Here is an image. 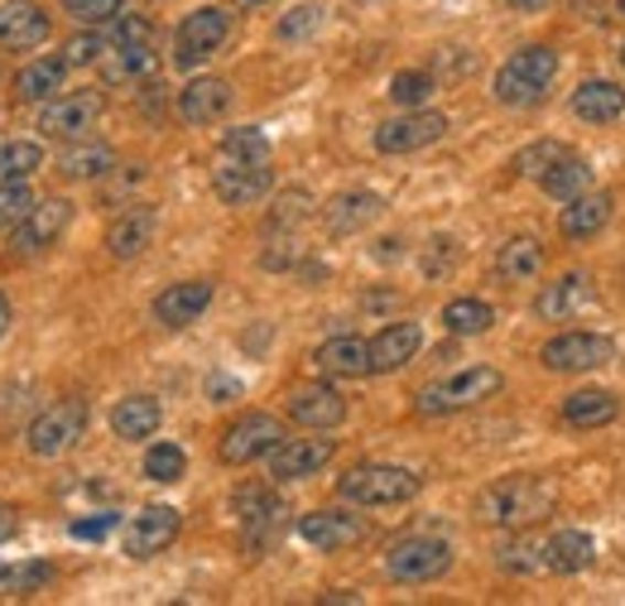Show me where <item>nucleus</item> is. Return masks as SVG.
<instances>
[{
    "label": "nucleus",
    "mask_w": 625,
    "mask_h": 606,
    "mask_svg": "<svg viewBox=\"0 0 625 606\" xmlns=\"http://www.w3.org/2000/svg\"><path fill=\"white\" fill-rule=\"evenodd\" d=\"M10 318H15V309H10V299L0 294V337H6V327H10Z\"/></svg>",
    "instance_id": "6e6d98bb"
},
{
    "label": "nucleus",
    "mask_w": 625,
    "mask_h": 606,
    "mask_svg": "<svg viewBox=\"0 0 625 606\" xmlns=\"http://www.w3.org/2000/svg\"><path fill=\"white\" fill-rule=\"evenodd\" d=\"M491 323H496V313H491V303H482V299H452L443 309V327L452 337H476V333H486Z\"/></svg>",
    "instance_id": "4c0bfd02"
},
{
    "label": "nucleus",
    "mask_w": 625,
    "mask_h": 606,
    "mask_svg": "<svg viewBox=\"0 0 625 606\" xmlns=\"http://www.w3.org/2000/svg\"><path fill=\"white\" fill-rule=\"evenodd\" d=\"M500 569L505 573H535V569H543V549L525 544V539H515V544L500 549Z\"/></svg>",
    "instance_id": "09e8293b"
},
{
    "label": "nucleus",
    "mask_w": 625,
    "mask_h": 606,
    "mask_svg": "<svg viewBox=\"0 0 625 606\" xmlns=\"http://www.w3.org/2000/svg\"><path fill=\"white\" fill-rule=\"evenodd\" d=\"M621 15H625V0H621Z\"/></svg>",
    "instance_id": "bf43d9fd"
},
{
    "label": "nucleus",
    "mask_w": 625,
    "mask_h": 606,
    "mask_svg": "<svg viewBox=\"0 0 625 606\" xmlns=\"http://www.w3.org/2000/svg\"><path fill=\"white\" fill-rule=\"evenodd\" d=\"M299 539L323 553H337V549H352L366 539V520L356 516H342V510H313V516L299 520Z\"/></svg>",
    "instance_id": "2eb2a0df"
},
{
    "label": "nucleus",
    "mask_w": 625,
    "mask_h": 606,
    "mask_svg": "<svg viewBox=\"0 0 625 606\" xmlns=\"http://www.w3.org/2000/svg\"><path fill=\"white\" fill-rule=\"evenodd\" d=\"M207 400H212V404L241 400V380H231V376H207Z\"/></svg>",
    "instance_id": "864d4df0"
},
{
    "label": "nucleus",
    "mask_w": 625,
    "mask_h": 606,
    "mask_svg": "<svg viewBox=\"0 0 625 606\" xmlns=\"http://www.w3.org/2000/svg\"><path fill=\"white\" fill-rule=\"evenodd\" d=\"M126 0H63V10L77 20V24H111L121 15Z\"/></svg>",
    "instance_id": "49530a36"
},
{
    "label": "nucleus",
    "mask_w": 625,
    "mask_h": 606,
    "mask_svg": "<svg viewBox=\"0 0 625 606\" xmlns=\"http://www.w3.org/2000/svg\"><path fill=\"white\" fill-rule=\"evenodd\" d=\"M611 193H578L573 203L563 207V217H558V231L568 236V241H588L611 221Z\"/></svg>",
    "instance_id": "5701e85b"
},
{
    "label": "nucleus",
    "mask_w": 625,
    "mask_h": 606,
    "mask_svg": "<svg viewBox=\"0 0 625 606\" xmlns=\"http://www.w3.org/2000/svg\"><path fill=\"white\" fill-rule=\"evenodd\" d=\"M505 6H515V10H543L549 0H505Z\"/></svg>",
    "instance_id": "4d7b16f0"
},
{
    "label": "nucleus",
    "mask_w": 625,
    "mask_h": 606,
    "mask_svg": "<svg viewBox=\"0 0 625 606\" xmlns=\"http://www.w3.org/2000/svg\"><path fill=\"white\" fill-rule=\"evenodd\" d=\"M226 107H231V83H222V77H193V83L179 91V116L188 126L222 121Z\"/></svg>",
    "instance_id": "aec40b11"
},
{
    "label": "nucleus",
    "mask_w": 625,
    "mask_h": 606,
    "mask_svg": "<svg viewBox=\"0 0 625 606\" xmlns=\"http://www.w3.org/2000/svg\"><path fill=\"white\" fill-rule=\"evenodd\" d=\"M34 207V193L30 183H0V231H10L15 221Z\"/></svg>",
    "instance_id": "a18cd8bd"
},
{
    "label": "nucleus",
    "mask_w": 625,
    "mask_h": 606,
    "mask_svg": "<svg viewBox=\"0 0 625 606\" xmlns=\"http://www.w3.org/2000/svg\"><path fill=\"white\" fill-rule=\"evenodd\" d=\"M616 414H621V400L611 390H578V394H568L563 400V419L573 429H602Z\"/></svg>",
    "instance_id": "473e14b6"
},
{
    "label": "nucleus",
    "mask_w": 625,
    "mask_h": 606,
    "mask_svg": "<svg viewBox=\"0 0 625 606\" xmlns=\"http://www.w3.org/2000/svg\"><path fill=\"white\" fill-rule=\"evenodd\" d=\"M159 419H164L159 400H150V394H126V400L111 410V433L126 443H140V439H154Z\"/></svg>",
    "instance_id": "393cba45"
},
{
    "label": "nucleus",
    "mask_w": 625,
    "mask_h": 606,
    "mask_svg": "<svg viewBox=\"0 0 625 606\" xmlns=\"http://www.w3.org/2000/svg\"><path fill=\"white\" fill-rule=\"evenodd\" d=\"M44 169V150L34 140H0V183H30Z\"/></svg>",
    "instance_id": "e433bc0d"
},
{
    "label": "nucleus",
    "mask_w": 625,
    "mask_h": 606,
    "mask_svg": "<svg viewBox=\"0 0 625 606\" xmlns=\"http://www.w3.org/2000/svg\"><path fill=\"white\" fill-rule=\"evenodd\" d=\"M15 530H20V510L0 506V544H6V539H15Z\"/></svg>",
    "instance_id": "5fc2aeb1"
},
{
    "label": "nucleus",
    "mask_w": 625,
    "mask_h": 606,
    "mask_svg": "<svg viewBox=\"0 0 625 606\" xmlns=\"http://www.w3.org/2000/svg\"><path fill=\"white\" fill-rule=\"evenodd\" d=\"M539 270H543V246L535 241V236H515V241L500 246L496 274H500L505 284H529Z\"/></svg>",
    "instance_id": "c756f323"
},
{
    "label": "nucleus",
    "mask_w": 625,
    "mask_h": 606,
    "mask_svg": "<svg viewBox=\"0 0 625 606\" xmlns=\"http://www.w3.org/2000/svg\"><path fill=\"white\" fill-rule=\"evenodd\" d=\"M179 530H183V516L174 506H150V510H140V516L126 524L121 544H126L130 559H154V553H164L169 544H174Z\"/></svg>",
    "instance_id": "ddd939ff"
},
{
    "label": "nucleus",
    "mask_w": 625,
    "mask_h": 606,
    "mask_svg": "<svg viewBox=\"0 0 625 606\" xmlns=\"http://www.w3.org/2000/svg\"><path fill=\"white\" fill-rule=\"evenodd\" d=\"M553 73H558L553 48L529 44L520 54H510V63L496 73V101H505V107H529V101H539L549 91Z\"/></svg>",
    "instance_id": "20e7f679"
},
{
    "label": "nucleus",
    "mask_w": 625,
    "mask_h": 606,
    "mask_svg": "<svg viewBox=\"0 0 625 606\" xmlns=\"http://www.w3.org/2000/svg\"><path fill=\"white\" fill-rule=\"evenodd\" d=\"M433 91H438V83H433V73H423V68H405V73L390 77V101L395 107H405V111L423 107Z\"/></svg>",
    "instance_id": "79ce46f5"
},
{
    "label": "nucleus",
    "mask_w": 625,
    "mask_h": 606,
    "mask_svg": "<svg viewBox=\"0 0 625 606\" xmlns=\"http://www.w3.org/2000/svg\"><path fill=\"white\" fill-rule=\"evenodd\" d=\"M592 559H596V544L582 530H558L543 544V569H553V573H582V569H592Z\"/></svg>",
    "instance_id": "c85d7f7f"
},
{
    "label": "nucleus",
    "mask_w": 625,
    "mask_h": 606,
    "mask_svg": "<svg viewBox=\"0 0 625 606\" xmlns=\"http://www.w3.org/2000/svg\"><path fill=\"white\" fill-rule=\"evenodd\" d=\"M332 453H337L332 439H284L270 453V477L274 481H303V477H313V472H323L332 463Z\"/></svg>",
    "instance_id": "4468645a"
},
{
    "label": "nucleus",
    "mask_w": 625,
    "mask_h": 606,
    "mask_svg": "<svg viewBox=\"0 0 625 606\" xmlns=\"http://www.w3.org/2000/svg\"><path fill=\"white\" fill-rule=\"evenodd\" d=\"M106 44H150V20L144 15H116Z\"/></svg>",
    "instance_id": "3c124183"
},
{
    "label": "nucleus",
    "mask_w": 625,
    "mask_h": 606,
    "mask_svg": "<svg viewBox=\"0 0 625 606\" xmlns=\"http://www.w3.org/2000/svg\"><path fill=\"white\" fill-rule=\"evenodd\" d=\"M452 569V544L448 539H433V534H414V539H400L390 553H385V573L405 587H419V583H433Z\"/></svg>",
    "instance_id": "423d86ee"
},
{
    "label": "nucleus",
    "mask_w": 625,
    "mask_h": 606,
    "mask_svg": "<svg viewBox=\"0 0 625 606\" xmlns=\"http://www.w3.org/2000/svg\"><path fill=\"white\" fill-rule=\"evenodd\" d=\"M323 376H370V342L362 337H332L313 351Z\"/></svg>",
    "instance_id": "a878e982"
},
{
    "label": "nucleus",
    "mask_w": 625,
    "mask_h": 606,
    "mask_svg": "<svg viewBox=\"0 0 625 606\" xmlns=\"http://www.w3.org/2000/svg\"><path fill=\"white\" fill-rule=\"evenodd\" d=\"M106 54V39L101 34H77L63 44V58H68V68H87V63H101Z\"/></svg>",
    "instance_id": "8fccbe9b"
},
{
    "label": "nucleus",
    "mask_w": 625,
    "mask_h": 606,
    "mask_svg": "<svg viewBox=\"0 0 625 606\" xmlns=\"http://www.w3.org/2000/svg\"><path fill=\"white\" fill-rule=\"evenodd\" d=\"M49 39V15L34 0H6L0 6V48H39Z\"/></svg>",
    "instance_id": "f3484780"
},
{
    "label": "nucleus",
    "mask_w": 625,
    "mask_h": 606,
    "mask_svg": "<svg viewBox=\"0 0 625 606\" xmlns=\"http://www.w3.org/2000/svg\"><path fill=\"white\" fill-rule=\"evenodd\" d=\"M380 213H385V203L376 193H342V197H332V203H327L323 221H327L332 236H352V231L370 227Z\"/></svg>",
    "instance_id": "b1692460"
},
{
    "label": "nucleus",
    "mask_w": 625,
    "mask_h": 606,
    "mask_svg": "<svg viewBox=\"0 0 625 606\" xmlns=\"http://www.w3.org/2000/svg\"><path fill=\"white\" fill-rule=\"evenodd\" d=\"M226 39H231V10H222V6L193 10V15L179 24L174 63H179V68H203V63L217 54Z\"/></svg>",
    "instance_id": "0eeeda50"
},
{
    "label": "nucleus",
    "mask_w": 625,
    "mask_h": 606,
    "mask_svg": "<svg viewBox=\"0 0 625 606\" xmlns=\"http://www.w3.org/2000/svg\"><path fill=\"white\" fill-rule=\"evenodd\" d=\"M309 207H313V197L309 193H284L274 203V213H270V231H294L303 217H309Z\"/></svg>",
    "instance_id": "de8ad7c7"
},
{
    "label": "nucleus",
    "mask_w": 625,
    "mask_h": 606,
    "mask_svg": "<svg viewBox=\"0 0 625 606\" xmlns=\"http://www.w3.org/2000/svg\"><path fill=\"white\" fill-rule=\"evenodd\" d=\"M212 188H217V197L226 207H250L274 188V174L265 164H231L226 160V169H217V178H212Z\"/></svg>",
    "instance_id": "6ab92c4d"
},
{
    "label": "nucleus",
    "mask_w": 625,
    "mask_h": 606,
    "mask_svg": "<svg viewBox=\"0 0 625 606\" xmlns=\"http://www.w3.org/2000/svg\"><path fill=\"white\" fill-rule=\"evenodd\" d=\"M212 303V280H188V284H169L164 294L154 299V323L164 327H188L207 313Z\"/></svg>",
    "instance_id": "a211bd4d"
},
{
    "label": "nucleus",
    "mask_w": 625,
    "mask_h": 606,
    "mask_svg": "<svg viewBox=\"0 0 625 606\" xmlns=\"http://www.w3.org/2000/svg\"><path fill=\"white\" fill-rule=\"evenodd\" d=\"M573 111L582 121L592 126H606V121H621L625 116V91L616 83H602V77H592V83H582L573 91Z\"/></svg>",
    "instance_id": "cd10ccee"
},
{
    "label": "nucleus",
    "mask_w": 625,
    "mask_h": 606,
    "mask_svg": "<svg viewBox=\"0 0 625 606\" xmlns=\"http://www.w3.org/2000/svg\"><path fill=\"white\" fill-rule=\"evenodd\" d=\"M68 221H73L68 197H44V203H34L30 213L10 227V256L30 260V256H39V250H49L63 231H68Z\"/></svg>",
    "instance_id": "1a4fd4ad"
},
{
    "label": "nucleus",
    "mask_w": 625,
    "mask_h": 606,
    "mask_svg": "<svg viewBox=\"0 0 625 606\" xmlns=\"http://www.w3.org/2000/svg\"><path fill=\"white\" fill-rule=\"evenodd\" d=\"M68 77V58H34L30 68L15 73V97L20 101H49L53 91H63Z\"/></svg>",
    "instance_id": "72a5a7b5"
},
{
    "label": "nucleus",
    "mask_w": 625,
    "mask_h": 606,
    "mask_svg": "<svg viewBox=\"0 0 625 606\" xmlns=\"http://www.w3.org/2000/svg\"><path fill=\"white\" fill-rule=\"evenodd\" d=\"M443 136H448V116L414 107V111L395 116V121L376 126V150L380 154H414V150H423V144H433V140H443Z\"/></svg>",
    "instance_id": "f8f14e48"
},
{
    "label": "nucleus",
    "mask_w": 625,
    "mask_h": 606,
    "mask_svg": "<svg viewBox=\"0 0 625 606\" xmlns=\"http://www.w3.org/2000/svg\"><path fill=\"white\" fill-rule=\"evenodd\" d=\"M289 419L303 429H337L347 419V400L337 386H299L289 394Z\"/></svg>",
    "instance_id": "dca6fc26"
},
{
    "label": "nucleus",
    "mask_w": 625,
    "mask_h": 606,
    "mask_svg": "<svg viewBox=\"0 0 625 606\" xmlns=\"http://www.w3.org/2000/svg\"><path fill=\"white\" fill-rule=\"evenodd\" d=\"M563 154H568V150H563L558 140H535L529 150L515 154V174H525V178H543L558 160H563Z\"/></svg>",
    "instance_id": "37998d69"
},
{
    "label": "nucleus",
    "mask_w": 625,
    "mask_h": 606,
    "mask_svg": "<svg viewBox=\"0 0 625 606\" xmlns=\"http://www.w3.org/2000/svg\"><path fill=\"white\" fill-rule=\"evenodd\" d=\"M116 530V516H91V520H73V539H91V544H97V539H106Z\"/></svg>",
    "instance_id": "603ef678"
},
{
    "label": "nucleus",
    "mask_w": 625,
    "mask_h": 606,
    "mask_svg": "<svg viewBox=\"0 0 625 606\" xmlns=\"http://www.w3.org/2000/svg\"><path fill=\"white\" fill-rule=\"evenodd\" d=\"M621 63H625V48H621Z\"/></svg>",
    "instance_id": "052dcab7"
},
{
    "label": "nucleus",
    "mask_w": 625,
    "mask_h": 606,
    "mask_svg": "<svg viewBox=\"0 0 625 606\" xmlns=\"http://www.w3.org/2000/svg\"><path fill=\"white\" fill-rule=\"evenodd\" d=\"M53 583V563L34 559V563H20V569H0V597H34Z\"/></svg>",
    "instance_id": "58836bf2"
},
{
    "label": "nucleus",
    "mask_w": 625,
    "mask_h": 606,
    "mask_svg": "<svg viewBox=\"0 0 625 606\" xmlns=\"http://www.w3.org/2000/svg\"><path fill=\"white\" fill-rule=\"evenodd\" d=\"M159 58L150 54V44H116L111 54H101V77L106 83H144L154 77Z\"/></svg>",
    "instance_id": "7c9ffc66"
},
{
    "label": "nucleus",
    "mask_w": 625,
    "mask_h": 606,
    "mask_svg": "<svg viewBox=\"0 0 625 606\" xmlns=\"http://www.w3.org/2000/svg\"><path fill=\"white\" fill-rule=\"evenodd\" d=\"M323 15H327L323 6H299V10H289V15L279 20V39H284V44H294V39L317 34V30H323Z\"/></svg>",
    "instance_id": "c03bdc74"
},
{
    "label": "nucleus",
    "mask_w": 625,
    "mask_h": 606,
    "mask_svg": "<svg viewBox=\"0 0 625 606\" xmlns=\"http://www.w3.org/2000/svg\"><path fill=\"white\" fill-rule=\"evenodd\" d=\"M183 472H188V453H183L179 443H154L150 453H144V477L159 486L183 481Z\"/></svg>",
    "instance_id": "a19ab883"
},
{
    "label": "nucleus",
    "mask_w": 625,
    "mask_h": 606,
    "mask_svg": "<svg viewBox=\"0 0 625 606\" xmlns=\"http://www.w3.org/2000/svg\"><path fill=\"white\" fill-rule=\"evenodd\" d=\"M582 299H588V274H563V280H558V284H549V289H543L535 309H539V318H549V323H563V318H568V313L578 309Z\"/></svg>",
    "instance_id": "f704fd0d"
},
{
    "label": "nucleus",
    "mask_w": 625,
    "mask_h": 606,
    "mask_svg": "<svg viewBox=\"0 0 625 606\" xmlns=\"http://www.w3.org/2000/svg\"><path fill=\"white\" fill-rule=\"evenodd\" d=\"M337 496L352 506H405L419 496V477L409 467H390V463H362L337 481Z\"/></svg>",
    "instance_id": "f03ea898"
},
{
    "label": "nucleus",
    "mask_w": 625,
    "mask_h": 606,
    "mask_svg": "<svg viewBox=\"0 0 625 606\" xmlns=\"http://www.w3.org/2000/svg\"><path fill=\"white\" fill-rule=\"evenodd\" d=\"M423 347L419 323H390L370 337V371H400V366L414 361V351Z\"/></svg>",
    "instance_id": "4be33fe9"
},
{
    "label": "nucleus",
    "mask_w": 625,
    "mask_h": 606,
    "mask_svg": "<svg viewBox=\"0 0 625 606\" xmlns=\"http://www.w3.org/2000/svg\"><path fill=\"white\" fill-rule=\"evenodd\" d=\"M83 433H87V404L83 400H58L24 429V443H30L34 457L53 463V457H68L73 447L83 443Z\"/></svg>",
    "instance_id": "39448f33"
},
{
    "label": "nucleus",
    "mask_w": 625,
    "mask_h": 606,
    "mask_svg": "<svg viewBox=\"0 0 625 606\" xmlns=\"http://www.w3.org/2000/svg\"><path fill=\"white\" fill-rule=\"evenodd\" d=\"M154 231H159L154 207H130V213H121L111 221V231H106V250H111L116 260H136V256L150 250Z\"/></svg>",
    "instance_id": "412c9836"
},
{
    "label": "nucleus",
    "mask_w": 625,
    "mask_h": 606,
    "mask_svg": "<svg viewBox=\"0 0 625 606\" xmlns=\"http://www.w3.org/2000/svg\"><path fill=\"white\" fill-rule=\"evenodd\" d=\"M236 516H241L246 534L256 539L265 530H274V524L284 520L289 510H284V500H279L270 486H241V491H236Z\"/></svg>",
    "instance_id": "bb28decb"
},
{
    "label": "nucleus",
    "mask_w": 625,
    "mask_h": 606,
    "mask_svg": "<svg viewBox=\"0 0 625 606\" xmlns=\"http://www.w3.org/2000/svg\"><path fill=\"white\" fill-rule=\"evenodd\" d=\"M486 524H505V530H525V524H539L553 510V486L543 477H505L491 491H482L476 500Z\"/></svg>",
    "instance_id": "f257e3e1"
},
{
    "label": "nucleus",
    "mask_w": 625,
    "mask_h": 606,
    "mask_svg": "<svg viewBox=\"0 0 625 606\" xmlns=\"http://www.w3.org/2000/svg\"><path fill=\"white\" fill-rule=\"evenodd\" d=\"M106 97L101 91H68V97H53L44 111H39V130L49 140H87L91 126L101 121Z\"/></svg>",
    "instance_id": "9d476101"
},
{
    "label": "nucleus",
    "mask_w": 625,
    "mask_h": 606,
    "mask_svg": "<svg viewBox=\"0 0 625 606\" xmlns=\"http://www.w3.org/2000/svg\"><path fill=\"white\" fill-rule=\"evenodd\" d=\"M505 386V376L496 371V366H467V371H457V376H448V380H433V386H423L419 390V414H457V410H472V404H482L491 400Z\"/></svg>",
    "instance_id": "7ed1b4c3"
},
{
    "label": "nucleus",
    "mask_w": 625,
    "mask_h": 606,
    "mask_svg": "<svg viewBox=\"0 0 625 606\" xmlns=\"http://www.w3.org/2000/svg\"><path fill=\"white\" fill-rule=\"evenodd\" d=\"M616 357V342L602 337V333H558L543 342L539 361L549 366V371H596V366H606Z\"/></svg>",
    "instance_id": "9b49d317"
},
{
    "label": "nucleus",
    "mask_w": 625,
    "mask_h": 606,
    "mask_svg": "<svg viewBox=\"0 0 625 606\" xmlns=\"http://www.w3.org/2000/svg\"><path fill=\"white\" fill-rule=\"evenodd\" d=\"M111 169H116L111 144H91V136L87 140H73V150L58 154V174L63 178H106Z\"/></svg>",
    "instance_id": "2f4dec72"
},
{
    "label": "nucleus",
    "mask_w": 625,
    "mask_h": 606,
    "mask_svg": "<svg viewBox=\"0 0 625 606\" xmlns=\"http://www.w3.org/2000/svg\"><path fill=\"white\" fill-rule=\"evenodd\" d=\"M222 154L231 164H265L270 160V140H265V130H256V126H236L222 136Z\"/></svg>",
    "instance_id": "ea45409f"
},
{
    "label": "nucleus",
    "mask_w": 625,
    "mask_h": 606,
    "mask_svg": "<svg viewBox=\"0 0 625 606\" xmlns=\"http://www.w3.org/2000/svg\"><path fill=\"white\" fill-rule=\"evenodd\" d=\"M279 443H284V424H279L274 414H246L222 433L217 457L226 467H250V463H260V457H270Z\"/></svg>",
    "instance_id": "6e6552de"
},
{
    "label": "nucleus",
    "mask_w": 625,
    "mask_h": 606,
    "mask_svg": "<svg viewBox=\"0 0 625 606\" xmlns=\"http://www.w3.org/2000/svg\"><path fill=\"white\" fill-rule=\"evenodd\" d=\"M250 6H265V0H250Z\"/></svg>",
    "instance_id": "13d9d810"
},
{
    "label": "nucleus",
    "mask_w": 625,
    "mask_h": 606,
    "mask_svg": "<svg viewBox=\"0 0 625 606\" xmlns=\"http://www.w3.org/2000/svg\"><path fill=\"white\" fill-rule=\"evenodd\" d=\"M539 183H543V193H549V197H558V203H573L578 193H588L592 169H588V160H573V154H563V160H558Z\"/></svg>",
    "instance_id": "c9c22d12"
}]
</instances>
